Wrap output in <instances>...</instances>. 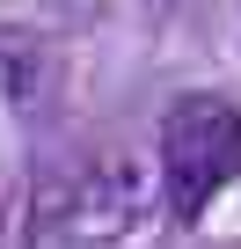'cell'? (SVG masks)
I'll return each mask as SVG.
<instances>
[{
  "label": "cell",
  "mask_w": 241,
  "mask_h": 249,
  "mask_svg": "<svg viewBox=\"0 0 241 249\" xmlns=\"http://www.w3.org/2000/svg\"><path fill=\"white\" fill-rule=\"evenodd\" d=\"M234 249H241V242H234Z\"/></svg>",
  "instance_id": "cell-3"
},
{
  "label": "cell",
  "mask_w": 241,
  "mask_h": 249,
  "mask_svg": "<svg viewBox=\"0 0 241 249\" xmlns=\"http://www.w3.org/2000/svg\"><path fill=\"white\" fill-rule=\"evenodd\" d=\"M154 176H161V213L176 227L205 220L234 183H241V110L226 95H176L154 140Z\"/></svg>",
  "instance_id": "cell-1"
},
{
  "label": "cell",
  "mask_w": 241,
  "mask_h": 249,
  "mask_svg": "<svg viewBox=\"0 0 241 249\" xmlns=\"http://www.w3.org/2000/svg\"><path fill=\"white\" fill-rule=\"evenodd\" d=\"M154 183L139 154L110 147L95 154L66 191H59V213H51V249H139L146 220H154Z\"/></svg>",
  "instance_id": "cell-2"
}]
</instances>
